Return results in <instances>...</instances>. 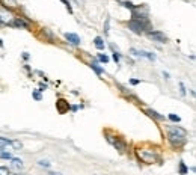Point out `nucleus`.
Returning a JSON list of instances; mask_svg holds the SVG:
<instances>
[{"label": "nucleus", "instance_id": "a211bd4d", "mask_svg": "<svg viewBox=\"0 0 196 175\" xmlns=\"http://www.w3.org/2000/svg\"><path fill=\"white\" fill-rule=\"evenodd\" d=\"M98 59L101 60V62H104V64H106V62H109V57H107L106 55H98Z\"/></svg>", "mask_w": 196, "mask_h": 175}, {"label": "nucleus", "instance_id": "aec40b11", "mask_svg": "<svg viewBox=\"0 0 196 175\" xmlns=\"http://www.w3.org/2000/svg\"><path fill=\"white\" fill-rule=\"evenodd\" d=\"M122 5H124V6H125V8H130V9H134V8H136V6H134V5H133L131 2H122Z\"/></svg>", "mask_w": 196, "mask_h": 175}, {"label": "nucleus", "instance_id": "4be33fe9", "mask_svg": "<svg viewBox=\"0 0 196 175\" xmlns=\"http://www.w3.org/2000/svg\"><path fill=\"white\" fill-rule=\"evenodd\" d=\"M130 83H131V85H139V83H140V80H137V79H131V80H130Z\"/></svg>", "mask_w": 196, "mask_h": 175}, {"label": "nucleus", "instance_id": "7ed1b4c3", "mask_svg": "<svg viewBox=\"0 0 196 175\" xmlns=\"http://www.w3.org/2000/svg\"><path fill=\"white\" fill-rule=\"evenodd\" d=\"M148 38H151L152 41H156V43H166L168 41V36L164 35L163 32H160V30H151V32H148Z\"/></svg>", "mask_w": 196, "mask_h": 175}, {"label": "nucleus", "instance_id": "cd10ccee", "mask_svg": "<svg viewBox=\"0 0 196 175\" xmlns=\"http://www.w3.org/2000/svg\"><path fill=\"white\" fill-rule=\"evenodd\" d=\"M2 45H3V44H2V39H0V47H2Z\"/></svg>", "mask_w": 196, "mask_h": 175}, {"label": "nucleus", "instance_id": "ddd939ff", "mask_svg": "<svg viewBox=\"0 0 196 175\" xmlns=\"http://www.w3.org/2000/svg\"><path fill=\"white\" fill-rule=\"evenodd\" d=\"M12 166L14 168H23V162L20 159H12Z\"/></svg>", "mask_w": 196, "mask_h": 175}, {"label": "nucleus", "instance_id": "6ab92c4d", "mask_svg": "<svg viewBox=\"0 0 196 175\" xmlns=\"http://www.w3.org/2000/svg\"><path fill=\"white\" fill-rule=\"evenodd\" d=\"M180 172H181V174H185V172H187V168H185V164H184L183 162L180 163Z\"/></svg>", "mask_w": 196, "mask_h": 175}, {"label": "nucleus", "instance_id": "dca6fc26", "mask_svg": "<svg viewBox=\"0 0 196 175\" xmlns=\"http://www.w3.org/2000/svg\"><path fill=\"white\" fill-rule=\"evenodd\" d=\"M38 164H39V166H44V168H48V166H50V163H48L47 160H39Z\"/></svg>", "mask_w": 196, "mask_h": 175}, {"label": "nucleus", "instance_id": "4468645a", "mask_svg": "<svg viewBox=\"0 0 196 175\" xmlns=\"http://www.w3.org/2000/svg\"><path fill=\"white\" fill-rule=\"evenodd\" d=\"M169 119L173 121V122H180V121H181V118H180L178 115H175V113H169Z\"/></svg>", "mask_w": 196, "mask_h": 175}, {"label": "nucleus", "instance_id": "2eb2a0df", "mask_svg": "<svg viewBox=\"0 0 196 175\" xmlns=\"http://www.w3.org/2000/svg\"><path fill=\"white\" fill-rule=\"evenodd\" d=\"M0 157H2V159H14L12 157V154H9V152H0Z\"/></svg>", "mask_w": 196, "mask_h": 175}, {"label": "nucleus", "instance_id": "f257e3e1", "mask_svg": "<svg viewBox=\"0 0 196 175\" xmlns=\"http://www.w3.org/2000/svg\"><path fill=\"white\" fill-rule=\"evenodd\" d=\"M137 156H139V159L143 163H148V164H151V163H154V162L157 160L156 154H154L152 151H146V149H139L137 151Z\"/></svg>", "mask_w": 196, "mask_h": 175}, {"label": "nucleus", "instance_id": "a878e982", "mask_svg": "<svg viewBox=\"0 0 196 175\" xmlns=\"http://www.w3.org/2000/svg\"><path fill=\"white\" fill-rule=\"evenodd\" d=\"M180 88H181V94L184 95V94H185V88H184V85H183V83H180Z\"/></svg>", "mask_w": 196, "mask_h": 175}, {"label": "nucleus", "instance_id": "9b49d317", "mask_svg": "<svg viewBox=\"0 0 196 175\" xmlns=\"http://www.w3.org/2000/svg\"><path fill=\"white\" fill-rule=\"evenodd\" d=\"M146 113L149 116H152V118H156V119H164V116H161V115H158L157 112H154V110H151V109H148L146 110Z\"/></svg>", "mask_w": 196, "mask_h": 175}, {"label": "nucleus", "instance_id": "0eeeda50", "mask_svg": "<svg viewBox=\"0 0 196 175\" xmlns=\"http://www.w3.org/2000/svg\"><path fill=\"white\" fill-rule=\"evenodd\" d=\"M0 143L2 145H11V147H14V148H21V143L20 142H17V140H12V139H6V137H0Z\"/></svg>", "mask_w": 196, "mask_h": 175}, {"label": "nucleus", "instance_id": "39448f33", "mask_svg": "<svg viewBox=\"0 0 196 175\" xmlns=\"http://www.w3.org/2000/svg\"><path fill=\"white\" fill-rule=\"evenodd\" d=\"M169 142L172 143L173 147H181L183 143L185 142V137H183V136H177V135H171V133H169Z\"/></svg>", "mask_w": 196, "mask_h": 175}, {"label": "nucleus", "instance_id": "393cba45", "mask_svg": "<svg viewBox=\"0 0 196 175\" xmlns=\"http://www.w3.org/2000/svg\"><path fill=\"white\" fill-rule=\"evenodd\" d=\"M33 98H35V100H41V95H39V92H33Z\"/></svg>", "mask_w": 196, "mask_h": 175}, {"label": "nucleus", "instance_id": "bb28decb", "mask_svg": "<svg viewBox=\"0 0 196 175\" xmlns=\"http://www.w3.org/2000/svg\"><path fill=\"white\" fill-rule=\"evenodd\" d=\"M48 175H62V174H57V172H50Z\"/></svg>", "mask_w": 196, "mask_h": 175}, {"label": "nucleus", "instance_id": "9d476101", "mask_svg": "<svg viewBox=\"0 0 196 175\" xmlns=\"http://www.w3.org/2000/svg\"><path fill=\"white\" fill-rule=\"evenodd\" d=\"M94 43H95V47H97L98 50H104V41H103L101 36H97V38L94 39Z\"/></svg>", "mask_w": 196, "mask_h": 175}, {"label": "nucleus", "instance_id": "20e7f679", "mask_svg": "<svg viewBox=\"0 0 196 175\" xmlns=\"http://www.w3.org/2000/svg\"><path fill=\"white\" fill-rule=\"evenodd\" d=\"M109 142H110L118 151H121V152L125 151V142H122L121 139H118V137L115 139V137H110V136H109Z\"/></svg>", "mask_w": 196, "mask_h": 175}, {"label": "nucleus", "instance_id": "f8f14e48", "mask_svg": "<svg viewBox=\"0 0 196 175\" xmlns=\"http://www.w3.org/2000/svg\"><path fill=\"white\" fill-rule=\"evenodd\" d=\"M91 68L94 69V71H95V73H97L98 76H101L103 73H104V69H103V68H100V67H98L97 64H92V65H91Z\"/></svg>", "mask_w": 196, "mask_h": 175}, {"label": "nucleus", "instance_id": "1a4fd4ad", "mask_svg": "<svg viewBox=\"0 0 196 175\" xmlns=\"http://www.w3.org/2000/svg\"><path fill=\"white\" fill-rule=\"evenodd\" d=\"M14 26L21 27V29H29V27H30V24H29L27 21H24L23 18H15V20H14Z\"/></svg>", "mask_w": 196, "mask_h": 175}, {"label": "nucleus", "instance_id": "f3484780", "mask_svg": "<svg viewBox=\"0 0 196 175\" xmlns=\"http://www.w3.org/2000/svg\"><path fill=\"white\" fill-rule=\"evenodd\" d=\"M0 175H9V169H8V168H3V166H0Z\"/></svg>", "mask_w": 196, "mask_h": 175}, {"label": "nucleus", "instance_id": "412c9836", "mask_svg": "<svg viewBox=\"0 0 196 175\" xmlns=\"http://www.w3.org/2000/svg\"><path fill=\"white\" fill-rule=\"evenodd\" d=\"M62 2H64V3L67 5V8H68V11H69V12H73V8H71V5H69L68 0H62Z\"/></svg>", "mask_w": 196, "mask_h": 175}, {"label": "nucleus", "instance_id": "f03ea898", "mask_svg": "<svg viewBox=\"0 0 196 175\" xmlns=\"http://www.w3.org/2000/svg\"><path fill=\"white\" fill-rule=\"evenodd\" d=\"M130 30H133L134 33H143L148 27V23H142V21H136V20H131L128 23Z\"/></svg>", "mask_w": 196, "mask_h": 175}, {"label": "nucleus", "instance_id": "b1692460", "mask_svg": "<svg viewBox=\"0 0 196 175\" xmlns=\"http://www.w3.org/2000/svg\"><path fill=\"white\" fill-rule=\"evenodd\" d=\"M104 32L109 33V20H106V26H104Z\"/></svg>", "mask_w": 196, "mask_h": 175}, {"label": "nucleus", "instance_id": "423d86ee", "mask_svg": "<svg viewBox=\"0 0 196 175\" xmlns=\"http://www.w3.org/2000/svg\"><path fill=\"white\" fill-rule=\"evenodd\" d=\"M168 133H171V135H177V136H183L185 137V130L180 128V127H173V125H168Z\"/></svg>", "mask_w": 196, "mask_h": 175}, {"label": "nucleus", "instance_id": "6e6552de", "mask_svg": "<svg viewBox=\"0 0 196 175\" xmlns=\"http://www.w3.org/2000/svg\"><path fill=\"white\" fill-rule=\"evenodd\" d=\"M65 38L68 39V43H71L73 45H79L80 44V36L76 33H65Z\"/></svg>", "mask_w": 196, "mask_h": 175}, {"label": "nucleus", "instance_id": "5701e85b", "mask_svg": "<svg viewBox=\"0 0 196 175\" xmlns=\"http://www.w3.org/2000/svg\"><path fill=\"white\" fill-rule=\"evenodd\" d=\"M113 60H115V62H119V55L118 53H113Z\"/></svg>", "mask_w": 196, "mask_h": 175}]
</instances>
